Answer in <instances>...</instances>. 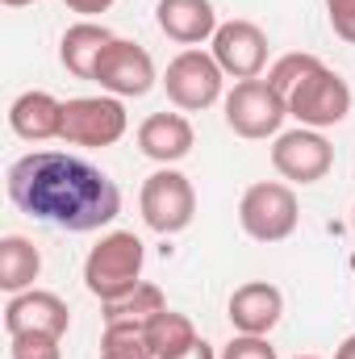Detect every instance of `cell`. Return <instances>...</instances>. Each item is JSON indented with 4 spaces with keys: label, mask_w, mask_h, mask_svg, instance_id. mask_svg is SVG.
Wrapping results in <instances>:
<instances>
[{
    "label": "cell",
    "mask_w": 355,
    "mask_h": 359,
    "mask_svg": "<svg viewBox=\"0 0 355 359\" xmlns=\"http://www.w3.org/2000/svg\"><path fill=\"white\" fill-rule=\"evenodd\" d=\"M138 209H142V222L147 230L172 238L184 234L196 217V188L192 180L176 172V168H159L142 180V192H138Z\"/></svg>",
    "instance_id": "5"
},
{
    "label": "cell",
    "mask_w": 355,
    "mask_h": 359,
    "mask_svg": "<svg viewBox=\"0 0 355 359\" xmlns=\"http://www.w3.org/2000/svg\"><path fill=\"white\" fill-rule=\"evenodd\" d=\"M100 355L105 359H155V351L147 343V326H105Z\"/></svg>",
    "instance_id": "21"
},
{
    "label": "cell",
    "mask_w": 355,
    "mask_h": 359,
    "mask_svg": "<svg viewBox=\"0 0 355 359\" xmlns=\"http://www.w3.org/2000/svg\"><path fill=\"white\" fill-rule=\"evenodd\" d=\"M142 264H147V247L134 230H109L84 259V288L105 305L117 301L121 292L142 284Z\"/></svg>",
    "instance_id": "2"
},
{
    "label": "cell",
    "mask_w": 355,
    "mask_h": 359,
    "mask_svg": "<svg viewBox=\"0 0 355 359\" xmlns=\"http://www.w3.org/2000/svg\"><path fill=\"white\" fill-rule=\"evenodd\" d=\"M209 55L217 59V67L230 80H260L267 67V34L247 17L222 21L209 42Z\"/></svg>",
    "instance_id": "11"
},
{
    "label": "cell",
    "mask_w": 355,
    "mask_h": 359,
    "mask_svg": "<svg viewBox=\"0 0 355 359\" xmlns=\"http://www.w3.org/2000/svg\"><path fill=\"white\" fill-rule=\"evenodd\" d=\"M100 359H105V355H100Z\"/></svg>",
    "instance_id": "31"
},
{
    "label": "cell",
    "mask_w": 355,
    "mask_h": 359,
    "mask_svg": "<svg viewBox=\"0 0 355 359\" xmlns=\"http://www.w3.org/2000/svg\"><path fill=\"white\" fill-rule=\"evenodd\" d=\"M172 359H217V351H213V343H205V339H196L188 351H180V355H172Z\"/></svg>",
    "instance_id": "26"
},
{
    "label": "cell",
    "mask_w": 355,
    "mask_h": 359,
    "mask_svg": "<svg viewBox=\"0 0 355 359\" xmlns=\"http://www.w3.org/2000/svg\"><path fill=\"white\" fill-rule=\"evenodd\" d=\"M351 230H355V209H351Z\"/></svg>",
    "instance_id": "30"
},
{
    "label": "cell",
    "mask_w": 355,
    "mask_h": 359,
    "mask_svg": "<svg viewBox=\"0 0 355 359\" xmlns=\"http://www.w3.org/2000/svg\"><path fill=\"white\" fill-rule=\"evenodd\" d=\"M222 117H226V126L239 138L260 142V138H276L280 134V126L288 117V104L267 80H239L222 100Z\"/></svg>",
    "instance_id": "7"
},
{
    "label": "cell",
    "mask_w": 355,
    "mask_h": 359,
    "mask_svg": "<svg viewBox=\"0 0 355 359\" xmlns=\"http://www.w3.org/2000/svg\"><path fill=\"white\" fill-rule=\"evenodd\" d=\"M155 25L163 29V38H172L188 50V46L213 42L222 21H217L213 0H159L155 4Z\"/></svg>",
    "instance_id": "15"
},
{
    "label": "cell",
    "mask_w": 355,
    "mask_h": 359,
    "mask_svg": "<svg viewBox=\"0 0 355 359\" xmlns=\"http://www.w3.org/2000/svg\"><path fill=\"white\" fill-rule=\"evenodd\" d=\"M8 130L21 138V142H51V138H63V100L51 96L42 88L21 92L13 104H8Z\"/></svg>",
    "instance_id": "16"
},
{
    "label": "cell",
    "mask_w": 355,
    "mask_h": 359,
    "mask_svg": "<svg viewBox=\"0 0 355 359\" xmlns=\"http://www.w3.org/2000/svg\"><path fill=\"white\" fill-rule=\"evenodd\" d=\"M130 130V113L121 104V96H72L63 100V142L72 147H113L121 142Z\"/></svg>",
    "instance_id": "8"
},
{
    "label": "cell",
    "mask_w": 355,
    "mask_h": 359,
    "mask_svg": "<svg viewBox=\"0 0 355 359\" xmlns=\"http://www.w3.org/2000/svg\"><path fill=\"white\" fill-rule=\"evenodd\" d=\"M163 309H168L163 288L142 280L138 288L121 292L117 301H105V305H100V318H105V326H151Z\"/></svg>",
    "instance_id": "18"
},
{
    "label": "cell",
    "mask_w": 355,
    "mask_h": 359,
    "mask_svg": "<svg viewBox=\"0 0 355 359\" xmlns=\"http://www.w3.org/2000/svg\"><path fill=\"white\" fill-rule=\"evenodd\" d=\"M196 339H201V334H196L192 318H188V313H176V309H163V313L147 326V343H151L155 359L180 355V351H188Z\"/></svg>",
    "instance_id": "20"
},
{
    "label": "cell",
    "mask_w": 355,
    "mask_h": 359,
    "mask_svg": "<svg viewBox=\"0 0 355 359\" xmlns=\"http://www.w3.org/2000/svg\"><path fill=\"white\" fill-rule=\"evenodd\" d=\"M4 188L25 217L59 226L67 234H92L121 213V188L88 159L67 151L21 155L17 163H8Z\"/></svg>",
    "instance_id": "1"
},
{
    "label": "cell",
    "mask_w": 355,
    "mask_h": 359,
    "mask_svg": "<svg viewBox=\"0 0 355 359\" xmlns=\"http://www.w3.org/2000/svg\"><path fill=\"white\" fill-rule=\"evenodd\" d=\"M226 318L234 326V334H272L276 322L284 318V292L267 280H247L230 292L226 301Z\"/></svg>",
    "instance_id": "13"
},
{
    "label": "cell",
    "mask_w": 355,
    "mask_h": 359,
    "mask_svg": "<svg viewBox=\"0 0 355 359\" xmlns=\"http://www.w3.org/2000/svg\"><path fill=\"white\" fill-rule=\"evenodd\" d=\"M72 326V309L59 292H46V288H25L17 297H8L4 305V330L8 339L13 334H55L63 339Z\"/></svg>",
    "instance_id": "12"
},
{
    "label": "cell",
    "mask_w": 355,
    "mask_h": 359,
    "mask_svg": "<svg viewBox=\"0 0 355 359\" xmlns=\"http://www.w3.org/2000/svg\"><path fill=\"white\" fill-rule=\"evenodd\" d=\"M272 168H276V176L288 180V184H318L335 168V147L326 142L322 130L297 126V130L276 134V142H272Z\"/></svg>",
    "instance_id": "9"
},
{
    "label": "cell",
    "mask_w": 355,
    "mask_h": 359,
    "mask_svg": "<svg viewBox=\"0 0 355 359\" xmlns=\"http://www.w3.org/2000/svg\"><path fill=\"white\" fill-rule=\"evenodd\" d=\"M63 339L55 334H13L8 339V359H63Z\"/></svg>",
    "instance_id": "22"
},
{
    "label": "cell",
    "mask_w": 355,
    "mask_h": 359,
    "mask_svg": "<svg viewBox=\"0 0 355 359\" xmlns=\"http://www.w3.org/2000/svg\"><path fill=\"white\" fill-rule=\"evenodd\" d=\"M192 142H196V134H192V121L184 117V113H151L142 126H138V151L147 155V159H155L159 168H176L180 159H188L192 155Z\"/></svg>",
    "instance_id": "14"
},
{
    "label": "cell",
    "mask_w": 355,
    "mask_h": 359,
    "mask_svg": "<svg viewBox=\"0 0 355 359\" xmlns=\"http://www.w3.org/2000/svg\"><path fill=\"white\" fill-rule=\"evenodd\" d=\"M297 359H318V355H297Z\"/></svg>",
    "instance_id": "29"
},
{
    "label": "cell",
    "mask_w": 355,
    "mask_h": 359,
    "mask_svg": "<svg viewBox=\"0 0 355 359\" xmlns=\"http://www.w3.org/2000/svg\"><path fill=\"white\" fill-rule=\"evenodd\" d=\"M155 59H151V50L147 46H138V42H130V38H113L109 46H105V55H100V63H96V76H92V84H100V92H109V96H147V92L155 88Z\"/></svg>",
    "instance_id": "10"
},
{
    "label": "cell",
    "mask_w": 355,
    "mask_h": 359,
    "mask_svg": "<svg viewBox=\"0 0 355 359\" xmlns=\"http://www.w3.org/2000/svg\"><path fill=\"white\" fill-rule=\"evenodd\" d=\"M8 8H25V4H38V0H4Z\"/></svg>",
    "instance_id": "28"
},
{
    "label": "cell",
    "mask_w": 355,
    "mask_h": 359,
    "mask_svg": "<svg viewBox=\"0 0 355 359\" xmlns=\"http://www.w3.org/2000/svg\"><path fill=\"white\" fill-rule=\"evenodd\" d=\"M217 359H276V347L267 343L264 334H234L217 351Z\"/></svg>",
    "instance_id": "23"
},
{
    "label": "cell",
    "mask_w": 355,
    "mask_h": 359,
    "mask_svg": "<svg viewBox=\"0 0 355 359\" xmlns=\"http://www.w3.org/2000/svg\"><path fill=\"white\" fill-rule=\"evenodd\" d=\"M117 34H109L100 21H76L63 29L59 38V63L76 76V80H92L96 76V63L105 55V46L113 42Z\"/></svg>",
    "instance_id": "17"
},
{
    "label": "cell",
    "mask_w": 355,
    "mask_h": 359,
    "mask_svg": "<svg viewBox=\"0 0 355 359\" xmlns=\"http://www.w3.org/2000/svg\"><path fill=\"white\" fill-rule=\"evenodd\" d=\"M297 222H301V205H297L293 184H284V180H260L239 201V226L255 243H284V238H293Z\"/></svg>",
    "instance_id": "4"
},
{
    "label": "cell",
    "mask_w": 355,
    "mask_h": 359,
    "mask_svg": "<svg viewBox=\"0 0 355 359\" xmlns=\"http://www.w3.org/2000/svg\"><path fill=\"white\" fill-rule=\"evenodd\" d=\"M335 359H355V334H347V339L335 347Z\"/></svg>",
    "instance_id": "27"
},
{
    "label": "cell",
    "mask_w": 355,
    "mask_h": 359,
    "mask_svg": "<svg viewBox=\"0 0 355 359\" xmlns=\"http://www.w3.org/2000/svg\"><path fill=\"white\" fill-rule=\"evenodd\" d=\"M222 88H226V72L201 46L180 50L176 59L168 63V72H163V92H168V100L176 104L180 113H201V109L226 100Z\"/></svg>",
    "instance_id": "6"
},
{
    "label": "cell",
    "mask_w": 355,
    "mask_h": 359,
    "mask_svg": "<svg viewBox=\"0 0 355 359\" xmlns=\"http://www.w3.org/2000/svg\"><path fill=\"white\" fill-rule=\"evenodd\" d=\"M284 104H288V117H297V126H305V130H330V126L347 121V113H351V88H347V80L335 67H326L318 59L293 88L284 92Z\"/></svg>",
    "instance_id": "3"
},
{
    "label": "cell",
    "mask_w": 355,
    "mask_h": 359,
    "mask_svg": "<svg viewBox=\"0 0 355 359\" xmlns=\"http://www.w3.org/2000/svg\"><path fill=\"white\" fill-rule=\"evenodd\" d=\"M38 271H42V251L25 234H4L0 238V288L8 297L34 288Z\"/></svg>",
    "instance_id": "19"
},
{
    "label": "cell",
    "mask_w": 355,
    "mask_h": 359,
    "mask_svg": "<svg viewBox=\"0 0 355 359\" xmlns=\"http://www.w3.org/2000/svg\"><path fill=\"white\" fill-rule=\"evenodd\" d=\"M72 13H80L84 21H92V17H100V13H109L113 8V0H63Z\"/></svg>",
    "instance_id": "25"
},
{
    "label": "cell",
    "mask_w": 355,
    "mask_h": 359,
    "mask_svg": "<svg viewBox=\"0 0 355 359\" xmlns=\"http://www.w3.org/2000/svg\"><path fill=\"white\" fill-rule=\"evenodd\" d=\"M326 21H330L335 38L355 46V0H326Z\"/></svg>",
    "instance_id": "24"
}]
</instances>
